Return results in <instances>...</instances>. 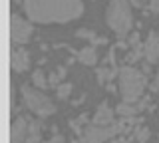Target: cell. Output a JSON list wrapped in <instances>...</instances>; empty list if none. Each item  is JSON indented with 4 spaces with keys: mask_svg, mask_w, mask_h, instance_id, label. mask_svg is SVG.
<instances>
[{
    "mask_svg": "<svg viewBox=\"0 0 159 143\" xmlns=\"http://www.w3.org/2000/svg\"><path fill=\"white\" fill-rule=\"evenodd\" d=\"M151 90H153V92H157V90H159V72H157L155 80H153V86H151Z\"/></svg>",
    "mask_w": 159,
    "mask_h": 143,
    "instance_id": "7402d4cb",
    "label": "cell"
},
{
    "mask_svg": "<svg viewBox=\"0 0 159 143\" xmlns=\"http://www.w3.org/2000/svg\"><path fill=\"white\" fill-rule=\"evenodd\" d=\"M149 8H151V12H159V0H149Z\"/></svg>",
    "mask_w": 159,
    "mask_h": 143,
    "instance_id": "ffe728a7",
    "label": "cell"
},
{
    "mask_svg": "<svg viewBox=\"0 0 159 143\" xmlns=\"http://www.w3.org/2000/svg\"><path fill=\"white\" fill-rule=\"evenodd\" d=\"M30 123L24 117H16L12 121V131H10V143H26Z\"/></svg>",
    "mask_w": 159,
    "mask_h": 143,
    "instance_id": "ba28073f",
    "label": "cell"
},
{
    "mask_svg": "<svg viewBox=\"0 0 159 143\" xmlns=\"http://www.w3.org/2000/svg\"><path fill=\"white\" fill-rule=\"evenodd\" d=\"M10 64H12V70H14V72H24V70L28 68V64H30L28 52L24 50V48H16V46H14L12 58H10Z\"/></svg>",
    "mask_w": 159,
    "mask_h": 143,
    "instance_id": "9c48e42d",
    "label": "cell"
},
{
    "mask_svg": "<svg viewBox=\"0 0 159 143\" xmlns=\"http://www.w3.org/2000/svg\"><path fill=\"white\" fill-rule=\"evenodd\" d=\"M145 90V76L133 68H121L119 70V92L123 101L137 103V100L143 96Z\"/></svg>",
    "mask_w": 159,
    "mask_h": 143,
    "instance_id": "3957f363",
    "label": "cell"
},
{
    "mask_svg": "<svg viewBox=\"0 0 159 143\" xmlns=\"http://www.w3.org/2000/svg\"><path fill=\"white\" fill-rule=\"evenodd\" d=\"M137 40H139V36H137V34H133V36H131V40H129V42H131L133 46H135V44H137Z\"/></svg>",
    "mask_w": 159,
    "mask_h": 143,
    "instance_id": "603a6c76",
    "label": "cell"
},
{
    "mask_svg": "<svg viewBox=\"0 0 159 143\" xmlns=\"http://www.w3.org/2000/svg\"><path fill=\"white\" fill-rule=\"evenodd\" d=\"M93 123L96 125H111L113 123V111L109 109L107 103H99L96 115H93Z\"/></svg>",
    "mask_w": 159,
    "mask_h": 143,
    "instance_id": "30bf717a",
    "label": "cell"
},
{
    "mask_svg": "<svg viewBox=\"0 0 159 143\" xmlns=\"http://www.w3.org/2000/svg\"><path fill=\"white\" fill-rule=\"evenodd\" d=\"M78 36H80V38H88V40H96V36H93V34L89 32V30H80V32H78Z\"/></svg>",
    "mask_w": 159,
    "mask_h": 143,
    "instance_id": "d6986e66",
    "label": "cell"
},
{
    "mask_svg": "<svg viewBox=\"0 0 159 143\" xmlns=\"http://www.w3.org/2000/svg\"><path fill=\"white\" fill-rule=\"evenodd\" d=\"M48 143H66V139H64L62 135H54V137H52V139H50Z\"/></svg>",
    "mask_w": 159,
    "mask_h": 143,
    "instance_id": "44dd1931",
    "label": "cell"
},
{
    "mask_svg": "<svg viewBox=\"0 0 159 143\" xmlns=\"http://www.w3.org/2000/svg\"><path fill=\"white\" fill-rule=\"evenodd\" d=\"M12 2H18V0H12Z\"/></svg>",
    "mask_w": 159,
    "mask_h": 143,
    "instance_id": "cb8c5ba5",
    "label": "cell"
},
{
    "mask_svg": "<svg viewBox=\"0 0 159 143\" xmlns=\"http://www.w3.org/2000/svg\"><path fill=\"white\" fill-rule=\"evenodd\" d=\"M32 82H34V86H36V87H46V86H48L46 76H44L42 70H36V72L32 74Z\"/></svg>",
    "mask_w": 159,
    "mask_h": 143,
    "instance_id": "5bb4252c",
    "label": "cell"
},
{
    "mask_svg": "<svg viewBox=\"0 0 159 143\" xmlns=\"http://www.w3.org/2000/svg\"><path fill=\"white\" fill-rule=\"evenodd\" d=\"M30 34H32V26L22 20L16 12L10 14V38H12V44H26L30 40Z\"/></svg>",
    "mask_w": 159,
    "mask_h": 143,
    "instance_id": "8992f818",
    "label": "cell"
},
{
    "mask_svg": "<svg viewBox=\"0 0 159 143\" xmlns=\"http://www.w3.org/2000/svg\"><path fill=\"white\" fill-rule=\"evenodd\" d=\"M113 74H116V68L109 66V68H99L98 70V76H99V82H106V80H111Z\"/></svg>",
    "mask_w": 159,
    "mask_h": 143,
    "instance_id": "9a60e30c",
    "label": "cell"
},
{
    "mask_svg": "<svg viewBox=\"0 0 159 143\" xmlns=\"http://www.w3.org/2000/svg\"><path fill=\"white\" fill-rule=\"evenodd\" d=\"M143 109V105H135V103H127V101H123V103H119L117 105V113L119 115H127V117H131V115H135V113H139Z\"/></svg>",
    "mask_w": 159,
    "mask_h": 143,
    "instance_id": "7c38bea8",
    "label": "cell"
},
{
    "mask_svg": "<svg viewBox=\"0 0 159 143\" xmlns=\"http://www.w3.org/2000/svg\"><path fill=\"white\" fill-rule=\"evenodd\" d=\"M121 125L119 123H111V125H89L82 131L78 143H106L107 139H111L116 133H119Z\"/></svg>",
    "mask_w": 159,
    "mask_h": 143,
    "instance_id": "5b68a950",
    "label": "cell"
},
{
    "mask_svg": "<svg viewBox=\"0 0 159 143\" xmlns=\"http://www.w3.org/2000/svg\"><path fill=\"white\" fill-rule=\"evenodd\" d=\"M131 0H109V6H107V14H106V20L107 26L116 32L117 38H127L129 30H131Z\"/></svg>",
    "mask_w": 159,
    "mask_h": 143,
    "instance_id": "7a4b0ae2",
    "label": "cell"
},
{
    "mask_svg": "<svg viewBox=\"0 0 159 143\" xmlns=\"http://www.w3.org/2000/svg\"><path fill=\"white\" fill-rule=\"evenodd\" d=\"M64 76H66V68H60L58 72H54L52 76H50L48 83H50V86H58V83H60V80H64Z\"/></svg>",
    "mask_w": 159,
    "mask_h": 143,
    "instance_id": "2e32d148",
    "label": "cell"
},
{
    "mask_svg": "<svg viewBox=\"0 0 159 143\" xmlns=\"http://www.w3.org/2000/svg\"><path fill=\"white\" fill-rule=\"evenodd\" d=\"M143 54H145L147 64H159V36H157V32H149L145 46H143Z\"/></svg>",
    "mask_w": 159,
    "mask_h": 143,
    "instance_id": "52a82bcc",
    "label": "cell"
},
{
    "mask_svg": "<svg viewBox=\"0 0 159 143\" xmlns=\"http://www.w3.org/2000/svg\"><path fill=\"white\" fill-rule=\"evenodd\" d=\"M40 133H42V125L38 121H32L28 127V137L26 143H40Z\"/></svg>",
    "mask_w": 159,
    "mask_h": 143,
    "instance_id": "4fadbf2b",
    "label": "cell"
},
{
    "mask_svg": "<svg viewBox=\"0 0 159 143\" xmlns=\"http://www.w3.org/2000/svg\"><path fill=\"white\" fill-rule=\"evenodd\" d=\"M147 137H149V129H147V127L137 129V133H135V141H137V143H145Z\"/></svg>",
    "mask_w": 159,
    "mask_h": 143,
    "instance_id": "ac0fdd59",
    "label": "cell"
},
{
    "mask_svg": "<svg viewBox=\"0 0 159 143\" xmlns=\"http://www.w3.org/2000/svg\"><path fill=\"white\" fill-rule=\"evenodd\" d=\"M70 93H72V83H64V86H58V97H60V100H66Z\"/></svg>",
    "mask_w": 159,
    "mask_h": 143,
    "instance_id": "e0dca14e",
    "label": "cell"
},
{
    "mask_svg": "<svg viewBox=\"0 0 159 143\" xmlns=\"http://www.w3.org/2000/svg\"><path fill=\"white\" fill-rule=\"evenodd\" d=\"M78 58L82 60V64H86V66H96L98 52H96V48H93V46H88V48H84V50L78 54Z\"/></svg>",
    "mask_w": 159,
    "mask_h": 143,
    "instance_id": "8fae6325",
    "label": "cell"
},
{
    "mask_svg": "<svg viewBox=\"0 0 159 143\" xmlns=\"http://www.w3.org/2000/svg\"><path fill=\"white\" fill-rule=\"evenodd\" d=\"M22 97H24L26 107L30 111H34L38 117H50V115L56 113V105H54L42 92L32 90L30 86H22Z\"/></svg>",
    "mask_w": 159,
    "mask_h": 143,
    "instance_id": "277c9868",
    "label": "cell"
},
{
    "mask_svg": "<svg viewBox=\"0 0 159 143\" xmlns=\"http://www.w3.org/2000/svg\"><path fill=\"white\" fill-rule=\"evenodd\" d=\"M24 10L32 22H70L82 16V0H24Z\"/></svg>",
    "mask_w": 159,
    "mask_h": 143,
    "instance_id": "6da1fadb",
    "label": "cell"
}]
</instances>
